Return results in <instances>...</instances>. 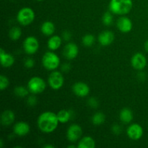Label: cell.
<instances>
[{
  "label": "cell",
  "instance_id": "836d02e7",
  "mask_svg": "<svg viewBox=\"0 0 148 148\" xmlns=\"http://www.w3.org/2000/svg\"><path fill=\"white\" fill-rule=\"evenodd\" d=\"M70 69H71V66L69 64L65 63L62 66V70L64 72H69V71L70 70Z\"/></svg>",
  "mask_w": 148,
  "mask_h": 148
},
{
  "label": "cell",
  "instance_id": "5b68a950",
  "mask_svg": "<svg viewBox=\"0 0 148 148\" xmlns=\"http://www.w3.org/2000/svg\"><path fill=\"white\" fill-rule=\"evenodd\" d=\"M27 88L33 94H40L46 90V84L40 77H33L29 79Z\"/></svg>",
  "mask_w": 148,
  "mask_h": 148
},
{
  "label": "cell",
  "instance_id": "4fadbf2b",
  "mask_svg": "<svg viewBox=\"0 0 148 148\" xmlns=\"http://www.w3.org/2000/svg\"><path fill=\"white\" fill-rule=\"evenodd\" d=\"M116 25L119 30L124 33H127L131 31L133 27L132 20L129 17H124V16L119 18V20H117Z\"/></svg>",
  "mask_w": 148,
  "mask_h": 148
},
{
  "label": "cell",
  "instance_id": "603a6c76",
  "mask_svg": "<svg viewBox=\"0 0 148 148\" xmlns=\"http://www.w3.org/2000/svg\"><path fill=\"white\" fill-rule=\"evenodd\" d=\"M106 121V116L102 112H96L92 116V122L94 125L100 126Z\"/></svg>",
  "mask_w": 148,
  "mask_h": 148
},
{
  "label": "cell",
  "instance_id": "7402d4cb",
  "mask_svg": "<svg viewBox=\"0 0 148 148\" xmlns=\"http://www.w3.org/2000/svg\"><path fill=\"white\" fill-rule=\"evenodd\" d=\"M56 114H57V118L59 123H62V124L67 123L72 118L71 111H68V110L62 109L59 111Z\"/></svg>",
  "mask_w": 148,
  "mask_h": 148
},
{
  "label": "cell",
  "instance_id": "277c9868",
  "mask_svg": "<svg viewBox=\"0 0 148 148\" xmlns=\"http://www.w3.org/2000/svg\"><path fill=\"white\" fill-rule=\"evenodd\" d=\"M36 14L34 11L30 7H23L19 10L17 14V20L20 25L27 26L31 24L35 20Z\"/></svg>",
  "mask_w": 148,
  "mask_h": 148
},
{
  "label": "cell",
  "instance_id": "8d00e7d4",
  "mask_svg": "<svg viewBox=\"0 0 148 148\" xmlns=\"http://www.w3.org/2000/svg\"><path fill=\"white\" fill-rule=\"evenodd\" d=\"M45 148H53L54 147V146L52 145H44Z\"/></svg>",
  "mask_w": 148,
  "mask_h": 148
},
{
  "label": "cell",
  "instance_id": "ac0fdd59",
  "mask_svg": "<svg viewBox=\"0 0 148 148\" xmlns=\"http://www.w3.org/2000/svg\"><path fill=\"white\" fill-rule=\"evenodd\" d=\"M77 146L78 148H95V142L92 137H90V136H86L79 140Z\"/></svg>",
  "mask_w": 148,
  "mask_h": 148
},
{
  "label": "cell",
  "instance_id": "4316f807",
  "mask_svg": "<svg viewBox=\"0 0 148 148\" xmlns=\"http://www.w3.org/2000/svg\"><path fill=\"white\" fill-rule=\"evenodd\" d=\"M114 21V17H113L112 12H107L103 15L102 22L103 24L106 26L111 25Z\"/></svg>",
  "mask_w": 148,
  "mask_h": 148
},
{
  "label": "cell",
  "instance_id": "4dcf8cb0",
  "mask_svg": "<svg viewBox=\"0 0 148 148\" xmlns=\"http://www.w3.org/2000/svg\"><path fill=\"white\" fill-rule=\"evenodd\" d=\"M24 65L27 69H32L35 66V61L32 58H27L25 60Z\"/></svg>",
  "mask_w": 148,
  "mask_h": 148
},
{
  "label": "cell",
  "instance_id": "d6986e66",
  "mask_svg": "<svg viewBox=\"0 0 148 148\" xmlns=\"http://www.w3.org/2000/svg\"><path fill=\"white\" fill-rule=\"evenodd\" d=\"M62 43V39L59 36H53L48 40V48L51 51H56L61 46Z\"/></svg>",
  "mask_w": 148,
  "mask_h": 148
},
{
  "label": "cell",
  "instance_id": "d590c367",
  "mask_svg": "<svg viewBox=\"0 0 148 148\" xmlns=\"http://www.w3.org/2000/svg\"><path fill=\"white\" fill-rule=\"evenodd\" d=\"M145 49L147 52H148V40L145 43Z\"/></svg>",
  "mask_w": 148,
  "mask_h": 148
},
{
  "label": "cell",
  "instance_id": "3957f363",
  "mask_svg": "<svg viewBox=\"0 0 148 148\" xmlns=\"http://www.w3.org/2000/svg\"><path fill=\"white\" fill-rule=\"evenodd\" d=\"M42 64L45 69L53 71L59 67L60 64V59L56 53L51 51H47L43 54L42 58Z\"/></svg>",
  "mask_w": 148,
  "mask_h": 148
},
{
  "label": "cell",
  "instance_id": "f546056e",
  "mask_svg": "<svg viewBox=\"0 0 148 148\" xmlns=\"http://www.w3.org/2000/svg\"><path fill=\"white\" fill-rule=\"evenodd\" d=\"M38 100L35 95H30L27 98V103L30 106H34L37 104Z\"/></svg>",
  "mask_w": 148,
  "mask_h": 148
},
{
  "label": "cell",
  "instance_id": "d6a6232c",
  "mask_svg": "<svg viewBox=\"0 0 148 148\" xmlns=\"http://www.w3.org/2000/svg\"><path fill=\"white\" fill-rule=\"evenodd\" d=\"M71 38H72V34H71L70 32L67 31V30L64 32L63 34H62V38L64 40H66V41L70 40Z\"/></svg>",
  "mask_w": 148,
  "mask_h": 148
},
{
  "label": "cell",
  "instance_id": "52a82bcc",
  "mask_svg": "<svg viewBox=\"0 0 148 148\" xmlns=\"http://www.w3.org/2000/svg\"><path fill=\"white\" fill-rule=\"evenodd\" d=\"M24 51L27 54H34L39 49V42L34 36H28L23 42Z\"/></svg>",
  "mask_w": 148,
  "mask_h": 148
},
{
  "label": "cell",
  "instance_id": "e575fe53",
  "mask_svg": "<svg viewBox=\"0 0 148 148\" xmlns=\"http://www.w3.org/2000/svg\"><path fill=\"white\" fill-rule=\"evenodd\" d=\"M139 77H140V79H145V78H146L145 74L144 72H140V73L139 74Z\"/></svg>",
  "mask_w": 148,
  "mask_h": 148
},
{
  "label": "cell",
  "instance_id": "6da1fadb",
  "mask_svg": "<svg viewBox=\"0 0 148 148\" xmlns=\"http://www.w3.org/2000/svg\"><path fill=\"white\" fill-rule=\"evenodd\" d=\"M57 114L52 111H45L38 116V127L43 133L50 134L56 130L59 125Z\"/></svg>",
  "mask_w": 148,
  "mask_h": 148
},
{
  "label": "cell",
  "instance_id": "30bf717a",
  "mask_svg": "<svg viewBox=\"0 0 148 148\" xmlns=\"http://www.w3.org/2000/svg\"><path fill=\"white\" fill-rule=\"evenodd\" d=\"M143 128L139 124H132L127 128V134L129 138L132 140H138L143 135Z\"/></svg>",
  "mask_w": 148,
  "mask_h": 148
},
{
  "label": "cell",
  "instance_id": "5bb4252c",
  "mask_svg": "<svg viewBox=\"0 0 148 148\" xmlns=\"http://www.w3.org/2000/svg\"><path fill=\"white\" fill-rule=\"evenodd\" d=\"M30 125L25 121H19L16 123L13 127V132L19 137H24L30 132Z\"/></svg>",
  "mask_w": 148,
  "mask_h": 148
},
{
  "label": "cell",
  "instance_id": "8992f818",
  "mask_svg": "<svg viewBox=\"0 0 148 148\" xmlns=\"http://www.w3.org/2000/svg\"><path fill=\"white\" fill-rule=\"evenodd\" d=\"M48 82L51 88L56 90L62 88L64 83V78L61 72L58 71H53L49 75Z\"/></svg>",
  "mask_w": 148,
  "mask_h": 148
},
{
  "label": "cell",
  "instance_id": "83f0119b",
  "mask_svg": "<svg viewBox=\"0 0 148 148\" xmlns=\"http://www.w3.org/2000/svg\"><path fill=\"white\" fill-rule=\"evenodd\" d=\"M9 85H10V81H9L8 78L4 75H1L0 76V90H4L7 89Z\"/></svg>",
  "mask_w": 148,
  "mask_h": 148
},
{
  "label": "cell",
  "instance_id": "7c38bea8",
  "mask_svg": "<svg viewBox=\"0 0 148 148\" xmlns=\"http://www.w3.org/2000/svg\"><path fill=\"white\" fill-rule=\"evenodd\" d=\"M79 53V48L75 43H69L64 46L63 50V54L68 60L75 59Z\"/></svg>",
  "mask_w": 148,
  "mask_h": 148
},
{
  "label": "cell",
  "instance_id": "9c48e42d",
  "mask_svg": "<svg viewBox=\"0 0 148 148\" xmlns=\"http://www.w3.org/2000/svg\"><path fill=\"white\" fill-rule=\"evenodd\" d=\"M131 64L134 69L137 70H143L147 65V59L143 53L138 52L132 57Z\"/></svg>",
  "mask_w": 148,
  "mask_h": 148
},
{
  "label": "cell",
  "instance_id": "ffe728a7",
  "mask_svg": "<svg viewBox=\"0 0 148 148\" xmlns=\"http://www.w3.org/2000/svg\"><path fill=\"white\" fill-rule=\"evenodd\" d=\"M119 119L124 124H130L133 119V113L130 108H124L119 114Z\"/></svg>",
  "mask_w": 148,
  "mask_h": 148
},
{
  "label": "cell",
  "instance_id": "44dd1931",
  "mask_svg": "<svg viewBox=\"0 0 148 148\" xmlns=\"http://www.w3.org/2000/svg\"><path fill=\"white\" fill-rule=\"evenodd\" d=\"M40 30L44 36H52L55 31V25L52 22L46 21L42 24L41 27H40Z\"/></svg>",
  "mask_w": 148,
  "mask_h": 148
},
{
  "label": "cell",
  "instance_id": "7a4b0ae2",
  "mask_svg": "<svg viewBox=\"0 0 148 148\" xmlns=\"http://www.w3.org/2000/svg\"><path fill=\"white\" fill-rule=\"evenodd\" d=\"M132 7V0H111L108 5L110 12L118 15L128 14Z\"/></svg>",
  "mask_w": 148,
  "mask_h": 148
},
{
  "label": "cell",
  "instance_id": "9a60e30c",
  "mask_svg": "<svg viewBox=\"0 0 148 148\" xmlns=\"http://www.w3.org/2000/svg\"><path fill=\"white\" fill-rule=\"evenodd\" d=\"M114 40V34L110 30H104L98 36V42L103 46L111 45Z\"/></svg>",
  "mask_w": 148,
  "mask_h": 148
},
{
  "label": "cell",
  "instance_id": "e0dca14e",
  "mask_svg": "<svg viewBox=\"0 0 148 148\" xmlns=\"http://www.w3.org/2000/svg\"><path fill=\"white\" fill-rule=\"evenodd\" d=\"M15 119V115L11 110H6L1 114V121L4 126H10L14 122Z\"/></svg>",
  "mask_w": 148,
  "mask_h": 148
},
{
  "label": "cell",
  "instance_id": "484cf974",
  "mask_svg": "<svg viewBox=\"0 0 148 148\" xmlns=\"http://www.w3.org/2000/svg\"><path fill=\"white\" fill-rule=\"evenodd\" d=\"M95 38L92 34H86L82 38V43L85 47H90L95 43Z\"/></svg>",
  "mask_w": 148,
  "mask_h": 148
},
{
  "label": "cell",
  "instance_id": "cb8c5ba5",
  "mask_svg": "<svg viewBox=\"0 0 148 148\" xmlns=\"http://www.w3.org/2000/svg\"><path fill=\"white\" fill-rule=\"evenodd\" d=\"M22 36V30L18 27H13L9 31V36L12 40H17Z\"/></svg>",
  "mask_w": 148,
  "mask_h": 148
},
{
  "label": "cell",
  "instance_id": "1f68e13d",
  "mask_svg": "<svg viewBox=\"0 0 148 148\" xmlns=\"http://www.w3.org/2000/svg\"><path fill=\"white\" fill-rule=\"evenodd\" d=\"M112 132L113 133H114V134H116V135H119V134H120L121 133V132H122V129H121V126L119 125V124H114V125L112 126Z\"/></svg>",
  "mask_w": 148,
  "mask_h": 148
},
{
  "label": "cell",
  "instance_id": "ba28073f",
  "mask_svg": "<svg viewBox=\"0 0 148 148\" xmlns=\"http://www.w3.org/2000/svg\"><path fill=\"white\" fill-rule=\"evenodd\" d=\"M82 134V129L78 124H72L66 131V138L71 143H75L81 138Z\"/></svg>",
  "mask_w": 148,
  "mask_h": 148
},
{
  "label": "cell",
  "instance_id": "f1b7e54d",
  "mask_svg": "<svg viewBox=\"0 0 148 148\" xmlns=\"http://www.w3.org/2000/svg\"><path fill=\"white\" fill-rule=\"evenodd\" d=\"M88 104L90 107H91V108H97L98 106H99V102H98V101L95 98L91 97V98H90L89 99H88Z\"/></svg>",
  "mask_w": 148,
  "mask_h": 148
},
{
  "label": "cell",
  "instance_id": "8fae6325",
  "mask_svg": "<svg viewBox=\"0 0 148 148\" xmlns=\"http://www.w3.org/2000/svg\"><path fill=\"white\" fill-rule=\"evenodd\" d=\"M72 91L78 97L85 98L90 93V88L86 83L82 82H77L72 86Z\"/></svg>",
  "mask_w": 148,
  "mask_h": 148
},
{
  "label": "cell",
  "instance_id": "74e56055",
  "mask_svg": "<svg viewBox=\"0 0 148 148\" xmlns=\"http://www.w3.org/2000/svg\"><path fill=\"white\" fill-rule=\"evenodd\" d=\"M76 147H77V146L75 145H68L67 146V147H69V148H75Z\"/></svg>",
  "mask_w": 148,
  "mask_h": 148
},
{
  "label": "cell",
  "instance_id": "2e32d148",
  "mask_svg": "<svg viewBox=\"0 0 148 148\" xmlns=\"http://www.w3.org/2000/svg\"><path fill=\"white\" fill-rule=\"evenodd\" d=\"M0 59L1 64L3 67L9 68L12 66L14 63V58L10 53H7L3 49L0 50Z\"/></svg>",
  "mask_w": 148,
  "mask_h": 148
},
{
  "label": "cell",
  "instance_id": "f35d334b",
  "mask_svg": "<svg viewBox=\"0 0 148 148\" xmlns=\"http://www.w3.org/2000/svg\"><path fill=\"white\" fill-rule=\"evenodd\" d=\"M0 147H3V140H1V141H0Z\"/></svg>",
  "mask_w": 148,
  "mask_h": 148
},
{
  "label": "cell",
  "instance_id": "d4e9b609",
  "mask_svg": "<svg viewBox=\"0 0 148 148\" xmlns=\"http://www.w3.org/2000/svg\"><path fill=\"white\" fill-rule=\"evenodd\" d=\"M29 90L27 88H25L23 86H17L14 88V95L16 96L19 97V98H25V97L28 96L29 94Z\"/></svg>",
  "mask_w": 148,
  "mask_h": 148
},
{
  "label": "cell",
  "instance_id": "ab89813d",
  "mask_svg": "<svg viewBox=\"0 0 148 148\" xmlns=\"http://www.w3.org/2000/svg\"><path fill=\"white\" fill-rule=\"evenodd\" d=\"M36 1H43V0H36Z\"/></svg>",
  "mask_w": 148,
  "mask_h": 148
}]
</instances>
